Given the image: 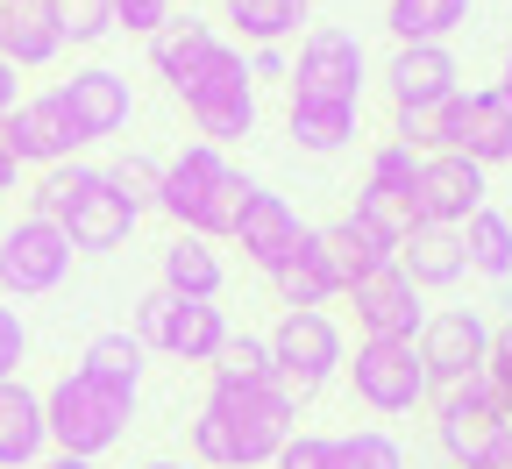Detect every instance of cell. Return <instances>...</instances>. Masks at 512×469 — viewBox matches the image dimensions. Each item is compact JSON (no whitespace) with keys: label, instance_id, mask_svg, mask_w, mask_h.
<instances>
[{"label":"cell","instance_id":"3","mask_svg":"<svg viewBox=\"0 0 512 469\" xmlns=\"http://www.w3.org/2000/svg\"><path fill=\"white\" fill-rule=\"evenodd\" d=\"M249 192H256V185H249L214 143H185V150L164 164V178H157V214H171L178 235L221 242V235H235Z\"/></svg>","mask_w":512,"mask_h":469},{"label":"cell","instance_id":"30","mask_svg":"<svg viewBox=\"0 0 512 469\" xmlns=\"http://www.w3.org/2000/svg\"><path fill=\"white\" fill-rule=\"evenodd\" d=\"M463 256H470L477 278H512V221L498 207H477L463 221Z\"/></svg>","mask_w":512,"mask_h":469},{"label":"cell","instance_id":"46","mask_svg":"<svg viewBox=\"0 0 512 469\" xmlns=\"http://www.w3.org/2000/svg\"><path fill=\"white\" fill-rule=\"evenodd\" d=\"M36 469H93V462H79V455H43Z\"/></svg>","mask_w":512,"mask_h":469},{"label":"cell","instance_id":"40","mask_svg":"<svg viewBox=\"0 0 512 469\" xmlns=\"http://www.w3.org/2000/svg\"><path fill=\"white\" fill-rule=\"evenodd\" d=\"M22 356H29V327H22L15 306H0V384L22 377Z\"/></svg>","mask_w":512,"mask_h":469},{"label":"cell","instance_id":"26","mask_svg":"<svg viewBox=\"0 0 512 469\" xmlns=\"http://www.w3.org/2000/svg\"><path fill=\"white\" fill-rule=\"evenodd\" d=\"M57 50H64V43H57L50 8H0V64L36 72V64H50Z\"/></svg>","mask_w":512,"mask_h":469},{"label":"cell","instance_id":"39","mask_svg":"<svg viewBox=\"0 0 512 469\" xmlns=\"http://www.w3.org/2000/svg\"><path fill=\"white\" fill-rule=\"evenodd\" d=\"M171 15H178L171 0H114V29H128V36H157Z\"/></svg>","mask_w":512,"mask_h":469},{"label":"cell","instance_id":"8","mask_svg":"<svg viewBox=\"0 0 512 469\" xmlns=\"http://www.w3.org/2000/svg\"><path fill=\"white\" fill-rule=\"evenodd\" d=\"M441 157H470L477 171L512 164V93L505 86H477L441 107Z\"/></svg>","mask_w":512,"mask_h":469},{"label":"cell","instance_id":"41","mask_svg":"<svg viewBox=\"0 0 512 469\" xmlns=\"http://www.w3.org/2000/svg\"><path fill=\"white\" fill-rule=\"evenodd\" d=\"M271 469H328V434H292L271 455Z\"/></svg>","mask_w":512,"mask_h":469},{"label":"cell","instance_id":"44","mask_svg":"<svg viewBox=\"0 0 512 469\" xmlns=\"http://www.w3.org/2000/svg\"><path fill=\"white\" fill-rule=\"evenodd\" d=\"M15 178H22V164H15V150H8V136H0V192H15Z\"/></svg>","mask_w":512,"mask_h":469},{"label":"cell","instance_id":"31","mask_svg":"<svg viewBox=\"0 0 512 469\" xmlns=\"http://www.w3.org/2000/svg\"><path fill=\"white\" fill-rule=\"evenodd\" d=\"M143 356H150V349H143L128 327H107V334H93V342H86L79 370H86V377H107V384H128V391H136V384H143Z\"/></svg>","mask_w":512,"mask_h":469},{"label":"cell","instance_id":"15","mask_svg":"<svg viewBox=\"0 0 512 469\" xmlns=\"http://www.w3.org/2000/svg\"><path fill=\"white\" fill-rule=\"evenodd\" d=\"M484 171L470 157H420V178H413V228H463L484 199Z\"/></svg>","mask_w":512,"mask_h":469},{"label":"cell","instance_id":"43","mask_svg":"<svg viewBox=\"0 0 512 469\" xmlns=\"http://www.w3.org/2000/svg\"><path fill=\"white\" fill-rule=\"evenodd\" d=\"M470 469H512V427H505V434H498V441H491V448H484Z\"/></svg>","mask_w":512,"mask_h":469},{"label":"cell","instance_id":"5","mask_svg":"<svg viewBox=\"0 0 512 469\" xmlns=\"http://www.w3.org/2000/svg\"><path fill=\"white\" fill-rule=\"evenodd\" d=\"M178 100H185L192 128H200V143H214V150L242 143L249 128H256V86H249V64H242L235 43H221V50L207 57V72L192 79Z\"/></svg>","mask_w":512,"mask_h":469},{"label":"cell","instance_id":"22","mask_svg":"<svg viewBox=\"0 0 512 469\" xmlns=\"http://www.w3.org/2000/svg\"><path fill=\"white\" fill-rule=\"evenodd\" d=\"M50 455L43 434V391H29L22 377L0 384V469H36Z\"/></svg>","mask_w":512,"mask_h":469},{"label":"cell","instance_id":"4","mask_svg":"<svg viewBox=\"0 0 512 469\" xmlns=\"http://www.w3.org/2000/svg\"><path fill=\"white\" fill-rule=\"evenodd\" d=\"M128 420H136V391L128 384H107V377H86V370H64L50 391H43V434H50V455H107Z\"/></svg>","mask_w":512,"mask_h":469},{"label":"cell","instance_id":"19","mask_svg":"<svg viewBox=\"0 0 512 469\" xmlns=\"http://www.w3.org/2000/svg\"><path fill=\"white\" fill-rule=\"evenodd\" d=\"M57 93H64V107L79 114V128H86L93 143H100V136H121L128 114H136V93H128V79L107 72V64H86V72H72Z\"/></svg>","mask_w":512,"mask_h":469},{"label":"cell","instance_id":"28","mask_svg":"<svg viewBox=\"0 0 512 469\" xmlns=\"http://www.w3.org/2000/svg\"><path fill=\"white\" fill-rule=\"evenodd\" d=\"M271 285H278L285 313H320L328 299H342V285H335V271H328V256H320V228H313V242L285 263V271H278Z\"/></svg>","mask_w":512,"mask_h":469},{"label":"cell","instance_id":"24","mask_svg":"<svg viewBox=\"0 0 512 469\" xmlns=\"http://www.w3.org/2000/svg\"><path fill=\"white\" fill-rule=\"evenodd\" d=\"M221 15L235 22L249 50H285L299 22H313V0H221Z\"/></svg>","mask_w":512,"mask_h":469},{"label":"cell","instance_id":"33","mask_svg":"<svg viewBox=\"0 0 512 469\" xmlns=\"http://www.w3.org/2000/svg\"><path fill=\"white\" fill-rule=\"evenodd\" d=\"M214 384H278L271 342L264 334H228V349L214 356Z\"/></svg>","mask_w":512,"mask_h":469},{"label":"cell","instance_id":"9","mask_svg":"<svg viewBox=\"0 0 512 469\" xmlns=\"http://www.w3.org/2000/svg\"><path fill=\"white\" fill-rule=\"evenodd\" d=\"M0 136H8V150H15V164H36V171H57V164H72L93 136L79 128V114L64 107V93L50 86V93H29V100H15V114L0 121Z\"/></svg>","mask_w":512,"mask_h":469},{"label":"cell","instance_id":"6","mask_svg":"<svg viewBox=\"0 0 512 469\" xmlns=\"http://www.w3.org/2000/svg\"><path fill=\"white\" fill-rule=\"evenodd\" d=\"M136 334L143 349H164V356H178V363H214L221 349H228V320H221V306H207V299H171L164 285L157 292H143L136 299Z\"/></svg>","mask_w":512,"mask_h":469},{"label":"cell","instance_id":"23","mask_svg":"<svg viewBox=\"0 0 512 469\" xmlns=\"http://www.w3.org/2000/svg\"><path fill=\"white\" fill-rule=\"evenodd\" d=\"M399 271L413 278V292H448V285L470 271L463 228H413V235L399 242Z\"/></svg>","mask_w":512,"mask_h":469},{"label":"cell","instance_id":"17","mask_svg":"<svg viewBox=\"0 0 512 469\" xmlns=\"http://www.w3.org/2000/svg\"><path fill=\"white\" fill-rule=\"evenodd\" d=\"M384 93H392V114H420L463 93V64L448 57V43H399L392 64H384Z\"/></svg>","mask_w":512,"mask_h":469},{"label":"cell","instance_id":"42","mask_svg":"<svg viewBox=\"0 0 512 469\" xmlns=\"http://www.w3.org/2000/svg\"><path fill=\"white\" fill-rule=\"evenodd\" d=\"M242 64H249V86H256V79H292V57H285V50H249Z\"/></svg>","mask_w":512,"mask_h":469},{"label":"cell","instance_id":"36","mask_svg":"<svg viewBox=\"0 0 512 469\" xmlns=\"http://www.w3.org/2000/svg\"><path fill=\"white\" fill-rule=\"evenodd\" d=\"M107 178H114V192L128 199V207L143 214V207H157V178H164V164H157V157H143V150H128V157H114V164H107Z\"/></svg>","mask_w":512,"mask_h":469},{"label":"cell","instance_id":"11","mask_svg":"<svg viewBox=\"0 0 512 469\" xmlns=\"http://www.w3.org/2000/svg\"><path fill=\"white\" fill-rule=\"evenodd\" d=\"M292 100L363 107V43L349 29H306L292 57Z\"/></svg>","mask_w":512,"mask_h":469},{"label":"cell","instance_id":"16","mask_svg":"<svg viewBox=\"0 0 512 469\" xmlns=\"http://www.w3.org/2000/svg\"><path fill=\"white\" fill-rule=\"evenodd\" d=\"M235 242H242V256H249L264 278H278L285 263L313 242V228L299 221V207H292L285 192H264V185H256L249 207H242V221H235Z\"/></svg>","mask_w":512,"mask_h":469},{"label":"cell","instance_id":"49","mask_svg":"<svg viewBox=\"0 0 512 469\" xmlns=\"http://www.w3.org/2000/svg\"><path fill=\"white\" fill-rule=\"evenodd\" d=\"M143 469H192V462H143Z\"/></svg>","mask_w":512,"mask_h":469},{"label":"cell","instance_id":"1","mask_svg":"<svg viewBox=\"0 0 512 469\" xmlns=\"http://www.w3.org/2000/svg\"><path fill=\"white\" fill-rule=\"evenodd\" d=\"M299 434V406L278 384H214L192 413V469H256Z\"/></svg>","mask_w":512,"mask_h":469},{"label":"cell","instance_id":"38","mask_svg":"<svg viewBox=\"0 0 512 469\" xmlns=\"http://www.w3.org/2000/svg\"><path fill=\"white\" fill-rule=\"evenodd\" d=\"M484 384L498 391V406H505V420H512V320H498V327H491V356H484Z\"/></svg>","mask_w":512,"mask_h":469},{"label":"cell","instance_id":"7","mask_svg":"<svg viewBox=\"0 0 512 469\" xmlns=\"http://www.w3.org/2000/svg\"><path fill=\"white\" fill-rule=\"evenodd\" d=\"M271 342V370H278V391L292 398V406H306V398L328 384L349 349H342V327L328 313H278V327L264 334Z\"/></svg>","mask_w":512,"mask_h":469},{"label":"cell","instance_id":"48","mask_svg":"<svg viewBox=\"0 0 512 469\" xmlns=\"http://www.w3.org/2000/svg\"><path fill=\"white\" fill-rule=\"evenodd\" d=\"M498 86H505V93H512V43H505V79H498Z\"/></svg>","mask_w":512,"mask_h":469},{"label":"cell","instance_id":"47","mask_svg":"<svg viewBox=\"0 0 512 469\" xmlns=\"http://www.w3.org/2000/svg\"><path fill=\"white\" fill-rule=\"evenodd\" d=\"M0 8H50V0H0Z\"/></svg>","mask_w":512,"mask_h":469},{"label":"cell","instance_id":"37","mask_svg":"<svg viewBox=\"0 0 512 469\" xmlns=\"http://www.w3.org/2000/svg\"><path fill=\"white\" fill-rule=\"evenodd\" d=\"M413 178H420V150H406V143H377V150H370V178H363V185L413 199Z\"/></svg>","mask_w":512,"mask_h":469},{"label":"cell","instance_id":"29","mask_svg":"<svg viewBox=\"0 0 512 469\" xmlns=\"http://www.w3.org/2000/svg\"><path fill=\"white\" fill-rule=\"evenodd\" d=\"M470 22V0H392L384 8V29L399 43H448Z\"/></svg>","mask_w":512,"mask_h":469},{"label":"cell","instance_id":"35","mask_svg":"<svg viewBox=\"0 0 512 469\" xmlns=\"http://www.w3.org/2000/svg\"><path fill=\"white\" fill-rule=\"evenodd\" d=\"M349 214H356L363 228H377L384 242H406V235H413V199H399V192H377V185H363Z\"/></svg>","mask_w":512,"mask_h":469},{"label":"cell","instance_id":"34","mask_svg":"<svg viewBox=\"0 0 512 469\" xmlns=\"http://www.w3.org/2000/svg\"><path fill=\"white\" fill-rule=\"evenodd\" d=\"M50 22H57V43L86 50L114 29V0H50Z\"/></svg>","mask_w":512,"mask_h":469},{"label":"cell","instance_id":"20","mask_svg":"<svg viewBox=\"0 0 512 469\" xmlns=\"http://www.w3.org/2000/svg\"><path fill=\"white\" fill-rule=\"evenodd\" d=\"M214 50H221V36H214V22H200V15H171V22L150 36V64H157V79H164L171 93H185L192 79H200Z\"/></svg>","mask_w":512,"mask_h":469},{"label":"cell","instance_id":"18","mask_svg":"<svg viewBox=\"0 0 512 469\" xmlns=\"http://www.w3.org/2000/svg\"><path fill=\"white\" fill-rule=\"evenodd\" d=\"M349 299H356L363 342H413V334L427 327V306H420V292H413V278L399 271V263H384L377 278H363Z\"/></svg>","mask_w":512,"mask_h":469},{"label":"cell","instance_id":"32","mask_svg":"<svg viewBox=\"0 0 512 469\" xmlns=\"http://www.w3.org/2000/svg\"><path fill=\"white\" fill-rule=\"evenodd\" d=\"M328 469H406V448L384 434V427L328 434Z\"/></svg>","mask_w":512,"mask_h":469},{"label":"cell","instance_id":"21","mask_svg":"<svg viewBox=\"0 0 512 469\" xmlns=\"http://www.w3.org/2000/svg\"><path fill=\"white\" fill-rule=\"evenodd\" d=\"M320 256H328V271L342 292H356L363 278H377L384 263H399V242H384L377 228H363L356 214H342L335 228H320Z\"/></svg>","mask_w":512,"mask_h":469},{"label":"cell","instance_id":"2","mask_svg":"<svg viewBox=\"0 0 512 469\" xmlns=\"http://www.w3.org/2000/svg\"><path fill=\"white\" fill-rule=\"evenodd\" d=\"M29 214L57 221L64 242H72V256L79 249L107 256V249H121L128 235H136V207L114 192V178L100 164H57V171H43L36 192H29Z\"/></svg>","mask_w":512,"mask_h":469},{"label":"cell","instance_id":"27","mask_svg":"<svg viewBox=\"0 0 512 469\" xmlns=\"http://www.w3.org/2000/svg\"><path fill=\"white\" fill-rule=\"evenodd\" d=\"M285 128H292V143H299L306 157H335V150L356 143V107H335V100H292Z\"/></svg>","mask_w":512,"mask_h":469},{"label":"cell","instance_id":"25","mask_svg":"<svg viewBox=\"0 0 512 469\" xmlns=\"http://www.w3.org/2000/svg\"><path fill=\"white\" fill-rule=\"evenodd\" d=\"M171 299H221V285H228V271H221V256H214V242H200V235H178L171 249H164V278H157Z\"/></svg>","mask_w":512,"mask_h":469},{"label":"cell","instance_id":"10","mask_svg":"<svg viewBox=\"0 0 512 469\" xmlns=\"http://www.w3.org/2000/svg\"><path fill=\"white\" fill-rule=\"evenodd\" d=\"M413 349H420L427 384H434V391H448V384L484 377L491 327H484V313H477V306H441V313H427V327L413 334Z\"/></svg>","mask_w":512,"mask_h":469},{"label":"cell","instance_id":"12","mask_svg":"<svg viewBox=\"0 0 512 469\" xmlns=\"http://www.w3.org/2000/svg\"><path fill=\"white\" fill-rule=\"evenodd\" d=\"M342 370L370 413H420L434 391L413 342H356V363H342Z\"/></svg>","mask_w":512,"mask_h":469},{"label":"cell","instance_id":"14","mask_svg":"<svg viewBox=\"0 0 512 469\" xmlns=\"http://www.w3.org/2000/svg\"><path fill=\"white\" fill-rule=\"evenodd\" d=\"M512 420H505V406H498V391L484 384V377H470V384H448L441 398H434V441H441V455L448 462H477L498 434H505Z\"/></svg>","mask_w":512,"mask_h":469},{"label":"cell","instance_id":"45","mask_svg":"<svg viewBox=\"0 0 512 469\" xmlns=\"http://www.w3.org/2000/svg\"><path fill=\"white\" fill-rule=\"evenodd\" d=\"M15 114V64H0V121Z\"/></svg>","mask_w":512,"mask_h":469},{"label":"cell","instance_id":"13","mask_svg":"<svg viewBox=\"0 0 512 469\" xmlns=\"http://www.w3.org/2000/svg\"><path fill=\"white\" fill-rule=\"evenodd\" d=\"M64 271H72V242H64L57 221L22 214L15 228H0V285H8L15 299H43V292H57Z\"/></svg>","mask_w":512,"mask_h":469}]
</instances>
